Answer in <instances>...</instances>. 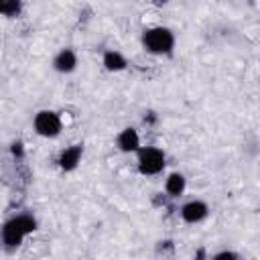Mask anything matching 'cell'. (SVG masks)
<instances>
[{"instance_id": "obj_1", "label": "cell", "mask_w": 260, "mask_h": 260, "mask_svg": "<svg viewBox=\"0 0 260 260\" xmlns=\"http://www.w3.org/2000/svg\"><path fill=\"white\" fill-rule=\"evenodd\" d=\"M37 230V219L28 213H22V215H16L12 219H8L2 228V242L8 246V248H16L20 246L22 238L30 232Z\"/></svg>"}, {"instance_id": "obj_2", "label": "cell", "mask_w": 260, "mask_h": 260, "mask_svg": "<svg viewBox=\"0 0 260 260\" xmlns=\"http://www.w3.org/2000/svg\"><path fill=\"white\" fill-rule=\"evenodd\" d=\"M142 45L146 51L162 55V53H171L175 47V35L165 28V26H152L148 30H144L142 35Z\"/></svg>"}, {"instance_id": "obj_3", "label": "cell", "mask_w": 260, "mask_h": 260, "mask_svg": "<svg viewBox=\"0 0 260 260\" xmlns=\"http://www.w3.org/2000/svg\"><path fill=\"white\" fill-rule=\"evenodd\" d=\"M165 152L156 146H146L138 150V171L142 175H156L165 169Z\"/></svg>"}, {"instance_id": "obj_4", "label": "cell", "mask_w": 260, "mask_h": 260, "mask_svg": "<svg viewBox=\"0 0 260 260\" xmlns=\"http://www.w3.org/2000/svg\"><path fill=\"white\" fill-rule=\"evenodd\" d=\"M35 130L45 138H55L61 132V118L51 110H41L35 116Z\"/></svg>"}, {"instance_id": "obj_5", "label": "cell", "mask_w": 260, "mask_h": 260, "mask_svg": "<svg viewBox=\"0 0 260 260\" xmlns=\"http://www.w3.org/2000/svg\"><path fill=\"white\" fill-rule=\"evenodd\" d=\"M207 205L199 199H193V201H187L183 207H181V217L187 221V223H197L201 219L207 217Z\"/></svg>"}, {"instance_id": "obj_6", "label": "cell", "mask_w": 260, "mask_h": 260, "mask_svg": "<svg viewBox=\"0 0 260 260\" xmlns=\"http://www.w3.org/2000/svg\"><path fill=\"white\" fill-rule=\"evenodd\" d=\"M116 144H118V148H120L122 152H134V150H138V146H140V136H138V132H136L134 128H124V130L118 134Z\"/></svg>"}, {"instance_id": "obj_7", "label": "cell", "mask_w": 260, "mask_h": 260, "mask_svg": "<svg viewBox=\"0 0 260 260\" xmlns=\"http://www.w3.org/2000/svg\"><path fill=\"white\" fill-rule=\"evenodd\" d=\"M75 65H77V57L71 49H61L53 59V67L59 73H71L75 69Z\"/></svg>"}, {"instance_id": "obj_8", "label": "cell", "mask_w": 260, "mask_h": 260, "mask_svg": "<svg viewBox=\"0 0 260 260\" xmlns=\"http://www.w3.org/2000/svg\"><path fill=\"white\" fill-rule=\"evenodd\" d=\"M81 152H83L81 144H73V146L65 148L61 152V156H59V167L63 171H73L79 165V160H81Z\"/></svg>"}, {"instance_id": "obj_9", "label": "cell", "mask_w": 260, "mask_h": 260, "mask_svg": "<svg viewBox=\"0 0 260 260\" xmlns=\"http://www.w3.org/2000/svg\"><path fill=\"white\" fill-rule=\"evenodd\" d=\"M102 63H104V67H106L108 71H122V69H126V65H128V61L124 59V55L118 53V51H114V49H110V51L104 53Z\"/></svg>"}, {"instance_id": "obj_10", "label": "cell", "mask_w": 260, "mask_h": 260, "mask_svg": "<svg viewBox=\"0 0 260 260\" xmlns=\"http://www.w3.org/2000/svg\"><path fill=\"white\" fill-rule=\"evenodd\" d=\"M185 185H187V181H185V177H183L181 173H171V175L167 177L165 189H167V193H169L171 197H179V195L185 191Z\"/></svg>"}, {"instance_id": "obj_11", "label": "cell", "mask_w": 260, "mask_h": 260, "mask_svg": "<svg viewBox=\"0 0 260 260\" xmlns=\"http://www.w3.org/2000/svg\"><path fill=\"white\" fill-rule=\"evenodd\" d=\"M22 10V0H4V8H2V14L4 16H18Z\"/></svg>"}, {"instance_id": "obj_12", "label": "cell", "mask_w": 260, "mask_h": 260, "mask_svg": "<svg viewBox=\"0 0 260 260\" xmlns=\"http://www.w3.org/2000/svg\"><path fill=\"white\" fill-rule=\"evenodd\" d=\"M10 152H12L16 158H22V156H24V144H22L20 140L12 142V144H10Z\"/></svg>"}, {"instance_id": "obj_13", "label": "cell", "mask_w": 260, "mask_h": 260, "mask_svg": "<svg viewBox=\"0 0 260 260\" xmlns=\"http://www.w3.org/2000/svg\"><path fill=\"white\" fill-rule=\"evenodd\" d=\"M213 258H215V260H223V258H228V260H236V258H238V254H236V252H228V250H225V252L215 254Z\"/></svg>"}, {"instance_id": "obj_14", "label": "cell", "mask_w": 260, "mask_h": 260, "mask_svg": "<svg viewBox=\"0 0 260 260\" xmlns=\"http://www.w3.org/2000/svg\"><path fill=\"white\" fill-rule=\"evenodd\" d=\"M142 120H144V124H148V126H152V124L156 122V114H154V112H146Z\"/></svg>"}, {"instance_id": "obj_15", "label": "cell", "mask_w": 260, "mask_h": 260, "mask_svg": "<svg viewBox=\"0 0 260 260\" xmlns=\"http://www.w3.org/2000/svg\"><path fill=\"white\" fill-rule=\"evenodd\" d=\"M152 2H154V4H158V6H162V4H167L169 0H152Z\"/></svg>"}, {"instance_id": "obj_16", "label": "cell", "mask_w": 260, "mask_h": 260, "mask_svg": "<svg viewBox=\"0 0 260 260\" xmlns=\"http://www.w3.org/2000/svg\"><path fill=\"white\" fill-rule=\"evenodd\" d=\"M2 8H4V0H0V12H2Z\"/></svg>"}]
</instances>
